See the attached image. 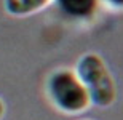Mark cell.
Masks as SVG:
<instances>
[{"label":"cell","mask_w":123,"mask_h":120,"mask_svg":"<svg viewBox=\"0 0 123 120\" xmlns=\"http://www.w3.org/2000/svg\"><path fill=\"white\" fill-rule=\"evenodd\" d=\"M43 90L51 107L62 115H82L91 107L90 96L74 67L59 66L50 70L45 77Z\"/></svg>","instance_id":"6da1fadb"},{"label":"cell","mask_w":123,"mask_h":120,"mask_svg":"<svg viewBox=\"0 0 123 120\" xmlns=\"http://www.w3.org/2000/svg\"><path fill=\"white\" fill-rule=\"evenodd\" d=\"M5 114H6V104H5V101L0 98V120L5 119Z\"/></svg>","instance_id":"8992f818"},{"label":"cell","mask_w":123,"mask_h":120,"mask_svg":"<svg viewBox=\"0 0 123 120\" xmlns=\"http://www.w3.org/2000/svg\"><path fill=\"white\" fill-rule=\"evenodd\" d=\"M80 120H93V119H80Z\"/></svg>","instance_id":"52a82bcc"},{"label":"cell","mask_w":123,"mask_h":120,"mask_svg":"<svg viewBox=\"0 0 123 120\" xmlns=\"http://www.w3.org/2000/svg\"><path fill=\"white\" fill-rule=\"evenodd\" d=\"M74 70L85 87L91 106L107 109L117 101V83L109 64L96 51H86L78 56Z\"/></svg>","instance_id":"7a4b0ae2"},{"label":"cell","mask_w":123,"mask_h":120,"mask_svg":"<svg viewBox=\"0 0 123 120\" xmlns=\"http://www.w3.org/2000/svg\"><path fill=\"white\" fill-rule=\"evenodd\" d=\"M53 0H3V10L13 18H29L43 11Z\"/></svg>","instance_id":"277c9868"},{"label":"cell","mask_w":123,"mask_h":120,"mask_svg":"<svg viewBox=\"0 0 123 120\" xmlns=\"http://www.w3.org/2000/svg\"><path fill=\"white\" fill-rule=\"evenodd\" d=\"M99 2L101 5H105L114 11H123V0H99Z\"/></svg>","instance_id":"5b68a950"},{"label":"cell","mask_w":123,"mask_h":120,"mask_svg":"<svg viewBox=\"0 0 123 120\" xmlns=\"http://www.w3.org/2000/svg\"><path fill=\"white\" fill-rule=\"evenodd\" d=\"M59 11L75 23H90L99 13V0H53Z\"/></svg>","instance_id":"3957f363"}]
</instances>
